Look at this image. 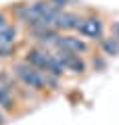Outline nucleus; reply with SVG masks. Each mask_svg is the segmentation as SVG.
Returning a JSON list of instances; mask_svg holds the SVG:
<instances>
[{
  "label": "nucleus",
  "instance_id": "obj_1",
  "mask_svg": "<svg viewBox=\"0 0 119 125\" xmlns=\"http://www.w3.org/2000/svg\"><path fill=\"white\" fill-rule=\"evenodd\" d=\"M9 71L11 75L17 79V83H21L23 88L31 90L38 96H46L48 88H46V73H42L40 69L27 65L23 58H15L9 62Z\"/></svg>",
  "mask_w": 119,
  "mask_h": 125
},
{
  "label": "nucleus",
  "instance_id": "obj_2",
  "mask_svg": "<svg viewBox=\"0 0 119 125\" xmlns=\"http://www.w3.org/2000/svg\"><path fill=\"white\" fill-rule=\"evenodd\" d=\"M79 38H84L86 42H90L92 46H96L102 38L109 33V23H107L105 15L100 10L88 9L82 13V21H79V27L75 31Z\"/></svg>",
  "mask_w": 119,
  "mask_h": 125
},
{
  "label": "nucleus",
  "instance_id": "obj_3",
  "mask_svg": "<svg viewBox=\"0 0 119 125\" xmlns=\"http://www.w3.org/2000/svg\"><path fill=\"white\" fill-rule=\"evenodd\" d=\"M54 50H63V52H73L82 54V56H90L96 50V46H92L90 42H86L84 38H79L77 33H61L57 40Z\"/></svg>",
  "mask_w": 119,
  "mask_h": 125
},
{
  "label": "nucleus",
  "instance_id": "obj_4",
  "mask_svg": "<svg viewBox=\"0 0 119 125\" xmlns=\"http://www.w3.org/2000/svg\"><path fill=\"white\" fill-rule=\"evenodd\" d=\"M59 54V58L65 65L67 75H75V77H84L90 71L88 65V56H82V54H73V52H63V50H54Z\"/></svg>",
  "mask_w": 119,
  "mask_h": 125
},
{
  "label": "nucleus",
  "instance_id": "obj_5",
  "mask_svg": "<svg viewBox=\"0 0 119 125\" xmlns=\"http://www.w3.org/2000/svg\"><path fill=\"white\" fill-rule=\"evenodd\" d=\"M50 52H52V50H46V48H42V46L29 44V46H25V50H21V58L27 62V65H31V67L40 69V71L44 73Z\"/></svg>",
  "mask_w": 119,
  "mask_h": 125
},
{
  "label": "nucleus",
  "instance_id": "obj_6",
  "mask_svg": "<svg viewBox=\"0 0 119 125\" xmlns=\"http://www.w3.org/2000/svg\"><path fill=\"white\" fill-rule=\"evenodd\" d=\"M79 21H82V13L75 9H67V10H61L54 21V29L59 33H75L79 27Z\"/></svg>",
  "mask_w": 119,
  "mask_h": 125
},
{
  "label": "nucleus",
  "instance_id": "obj_7",
  "mask_svg": "<svg viewBox=\"0 0 119 125\" xmlns=\"http://www.w3.org/2000/svg\"><path fill=\"white\" fill-rule=\"evenodd\" d=\"M96 48H98V52H100L105 58H117L119 56V40H115V38L109 36V33L96 44Z\"/></svg>",
  "mask_w": 119,
  "mask_h": 125
},
{
  "label": "nucleus",
  "instance_id": "obj_8",
  "mask_svg": "<svg viewBox=\"0 0 119 125\" xmlns=\"http://www.w3.org/2000/svg\"><path fill=\"white\" fill-rule=\"evenodd\" d=\"M107 61H109V58H105L100 52H96V50H94V52L88 56L90 71H105V69H107Z\"/></svg>",
  "mask_w": 119,
  "mask_h": 125
},
{
  "label": "nucleus",
  "instance_id": "obj_9",
  "mask_svg": "<svg viewBox=\"0 0 119 125\" xmlns=\"http://www.w3.org/2000/svg\"><path fill=\"white\" fill-rule=\"evenodd\" d=\"M48 2L57 10H67V9H73V2H75V0H48Z\"/></svg>",
  "mask_w": 119,
  "mask_h": 125
},
{
  "label": "nucleus",
  "instance_id": "obj_10",
  "mask_svg": "<svg viewBox=\"0 0 119 125\" xmlns=\"http://www.w3.org/2000/svg\"><path fill=\"white\" fill-rule=\"evenodd\" d=\"M11 23V10H9V6H4V9H0V29L4 25H9Z\"/></svg>",
  "mask_w": 119,
  "mask_h": 125
},
{
  "label": "nucleus",
  "instance_id": "obj_11",
  "mask_svg": "<svg viewBox=\"0 0 119 125\" xmlns=\"http://www.w3.org/2000/svg\"><path fill=\"white\" fill-rule=\"evenodd\" d=\"M109 36H113L115 40H119V19L109 23Z\"/></svg>",
  "mask_w": 119,
  "mask_h": 125
},
{
  "label": "nucleus",
  "instance_id": "obj_12",
  "mask_svg": "<svg viewBox=\"0 0 119 125\" xmlns=\"http://www.w3.org/2000/svg\"><path fill=\"white\" fill-rule=\"evenodd\" d=\"M6 123H9V115L4 111H0V125H6Z\"/></svg>",
  "mask_w": 119,
  "mask_h": 125
}]
</instances>
